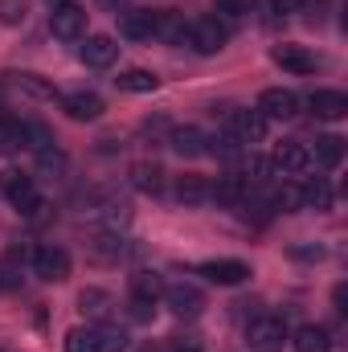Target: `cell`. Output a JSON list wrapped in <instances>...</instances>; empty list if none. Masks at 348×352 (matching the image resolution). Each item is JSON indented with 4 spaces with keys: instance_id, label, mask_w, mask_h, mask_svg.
Here are the masks:
<instances>
[{
    "instance_id": "74e56055",
    "label": "cell",
    "mask_w": 348,
    "mask_h": 352,
    "mask_svg": "<svg viewBox=\"0 0 348 352\" xmlns=\"http://www.w3.org/2000/svg\"><path fill=\"white\" fill-rule=\"evenodd\" d=\"M102 4H107V8H119V4H123V0H102Z\"/></svg>"
},
{
    "instance_id": "d6a6232c",
    "label": "cell",
    "mask_w": 348,
    "mask_h": 352,
    "mask_svg": "<svg viewBox=\"0 0 348 352\" xmlns=\"http://www.w3.org/2000/svg\"><path fill=\"white\" fill-rule=\"evenodd\" d=\"M254 4H259V0H217V8H221V12H230V16H246Z\"/></svg>"
},
{
    "instance_id": "f1b7e54d",
    "label": "cell",
    "mask_w": 348,
    "mask_h": 352,
    "mask_svg": "<svg viewBox=\"0 0 348 352\" xmlns=\"http://www.w3.org/2000/svg\"><path fill=\"white\" fill-rule=\"evenodd\" d=\"M131 291H135V299H152V303H156V295H160L164 287H160V278H156V274L140 270V274L131 278Z\"/></svg>"
},
{
    "instance_id": "f35d334b",
    "label": "cell",
    "mask_w": 348,
    "mask_h": 352,
    "mask_svg": "<svg viewBox=\"0 0 348 352\" xmlns=\"http://www.w3.org/2000/svg\"><path fill=\"white\" fill-rule=\"evenodd\" d=\"M50 4H66V0H50Z\"/></svg>"
},
{
    "instance_id": "603a6c76",
    "label": "cell",
    "mask_w": 348,
    "mask_h": 352,
    "mask_svg": "<svg viewBox=\"0 0 348 352\" xmlns=\"http://www.w3.org/2000/svg\"><path fill=\"white\" fill-rule=\"evenodd\" d=\"M316 160H320L324 168H336V164L345 160V140H340V135H320V140H316Z\"/></svg>"
},
{
    "instance_id": "4fadbf2b",
    "label": "cell",
    "mask_w": 348,
    "mask_h": 352,
    "mask_svg": "<svg viewBox=\"0 0 348 352\" xmlns=\"http://www.w3.org/2000/svg\"><path fill=\"white\" fill-rule=\"evenodd\" d=\"M250 197V176L242 173H226L213 180V201H221V205H242Z\"/></svg>"
},
{
    "instance_id": "4dcf8cb0",
    "label": "cell",
    "mask_w": 348,
    "mask_h": 352,
    "mask_svg": "<svg viewBox=\"0 0 348 352\" xmlns=\"http://www.w3.org/2000/svg\"><path fill=\"white\" fill-rule=\"evenodd\" d=\"M98 340H102V352H127V344H131L123 328H102Z\"/></svg>"
},
{
    "instance_id": "ac0fdd59",
    "label": "cell",
    "mask_w": 348,
    "mask_h": 352,
    "mask_svg": "<svg viewBox=\"0 0 348 352\" xmlns=\"http://www.w3.org/2000/svg\"><path fill=\"white\" fill-rule=\"evenodd\" d=\"M168 144H173V152H176V156H201L209 140H205V135H201L197 127H173Z\"/></svg>"
},
{
    "instance_id": "3957f363",
    "label": "cell",
    "mask_w": 348,
    "mask_h": 352,
    "mask_svg": "<svg viewBox=\"0 0 348 352\" xmlns=\"http://www.w3.org/2000/svg\"><path fill=\"white\" fill-rule=\"evenodd\" d=\"M50 33H54L58 41H78V37H87V8L74 4V0L54 4V12H50Z\"/></svg>"
},
{
    "instance_id": "1f68e13d",
    "label": "cell",
    "mask_w": 348,
    "mask_h": 352,
    "mask_svg": "<svg viewBox=\"0 0 348 352\" xmlns=\"http://www.w3.org/2000/svg\"><path fill=\"white\" fill-rule=\"evenodd\" d=\"M270 205H274V209H295V205H299V188H279V192L270 197Z\"/></svg>"
},
{
    "instance_id": "30bf717a",
    "label": "cell",
    "mask_w": 348,
    "mask_h": 352,
    "mask_svg": "<svg viewBox=\"0 0 348 352\" xmlns=\"http://www.w3.org/2000/svg\"><path fill=\"white\" fill-rule=\"evenodd\" d=\"M201 274L217 287H238V283L250 278V266L242 258H213V263H201Z\"/></svg>"
},
{
    "instance_id": "7c38bea8",
    "label": "cell",
    "mask_w": 348,
    "mask_h": 352,
    "mask_svg": "<svg viewBox=\"0 0 348 352\" xmlns=\"http://www.w3.org/2000/svg\"><path fill=\"white\" fill-rule=\"evenodd\" d=\"M62 111H66L74 123H94V119L102 115V98H98L94 90H74V94L62 98Z\"/></svg>"
},
{
    "instance_id": "83f0119b",
    "label": "cell",
    "mask_w": 348,
    "mask_h": 352,
    "mask_svg": "<svg viewBox=\"0 0 348 352\" xmlns=\"http://www.w3.org/2000/svg\"><path fill=\"white\" fill-rule=\"evenodd\" d=\"M78 303H83V311H87V316H107V311H111V295H107V291H98V287L83 291V295H78Z\"/></svg>"
},
{
    "instance_id": "484cf974",
    "label": "cell",
    "mask_w": 348,
    "mask_h": 352,
    "mask_svg": "<svg viewBox=\"0 0 348 352\" xmlns=\"http://www.w3.org/2000/svg\"><path fill=\"white\" fill-rule=\"evenodd\" d=\"M12 87L25 90V94H33V98H58L54 82H45L41 74H12Z\"/></svg>"
},
{
    "instance_id": "4316f807",
    "label": "cell",
    "mask_w": 348,
    "mask_h": 352,
    "mask_svg": "<svg viewBox=\"0 0 348 352\" xmlns=\"http://www.w3.org/2000/svg\"><path fill=\"white\" fill-rule=\"evenodd\" d=\"M17 148H25V123L0 115V152H17Z\"/></svg>"
},
{
    "instance_id": "cb8c5ba5",
    "label": "cell",
    "mask_w": 348,
    "mask_h": 352,
    "mask_svg": "<svg viewBox=\"0 0 348 352\" xmlns=\"http://www.w3.org/2000/svg\"><path fill=\"white\" fill-rule=\"evenodd\" d=\"M66 352H102L98 328H70L66 332Z\"/></svg>"
},
{
    "instance_id": "5bb4252c",
    "label": "cell",
    "mask_w": 348,
    "mask_h": 352,
    "mask_svg": "<svg viewBox=\"0 0 348 352\" xmlns=\"http://www.w3.org/2000/svg\"><path fill=\"white\" fill-rule=\"evenodd\" d=\"M283 70H291V74H312L316 66H320V58L316 54H307L303 45H274V54H270Z\"/></svg>"
},
{
    "instance_id": "5b68a950",
    "label": "cell",
    "mask_w": 348,
    "mask_h": 352,
    "mask_svg": "<svg viewBox=\"0 0 348 352\" xmlns=\"http://www.w3.org/2000/svg\"><path fill=\"white\" fill-rule=\"evenodd\" d=\"M33 274L45 283H62L70 278V254L62 246H37L33 250Z\"/></svg>"
},
{
    "instance_id": "e575fe53",
    "label": "cell",
    "mask_w": 348,
    "mask_h": 352,
    "mask_svg": "<svg viewBox=\"0 0 348 352\" xmlns=\"http://www.w3.org/2000/svg\"><path fill=\"white\" fill-rule=\"evenodd\" d=\"M270 4H274V12H299L303 0H270Z\"/></svg>"
},
{
    "instance_id": "d590c367",
    "label": "cell",
    "mask_w": 348,
    "mask_h": 352,
    "mask_svg": "<svg viewBox=\"0 0 348 352\" xmlns=\"http://www.w3.org/2000/svg\"><path fill=\"white\" fill-rule=\"evenodd\" d=\"M324 250L320 246H295V258H320Z\"/></svg>"
},
{
    "instance_id": "52a82bcc",
    "label": "cell",
    "mask_w": 348,
    "mask_h": 352,
    "mask_svg": "<svg viewBox=\"0 0 348 352\" xmlns=\"http://www.w3.org/2000/svg\"><path fill=\"white\" fill-rule=\"evenodd\" d=\"M299 94L295 90H283V87H274V90H262V98H259V111L266 115V119H295L299 115Z\"/></svg>"
},
{
    "instance_id": "f546056e",
    "label": "cell",
    "mask_w": 348,
    "mask_h": 352,
    "mask_svg": "<svg viewBox=\"0 0 348 352\" xmlns=\"http://www.w3.org/2000/svg\"><path fill=\"white\" fill-rule=\"evenodd\" d=\"M29 12V0H0V25H21Z\"/></svg>"
},
{
    "instance_id": "2e32d148",
    "label": "cell",
    "mask_w": 348,
    "mask_h": 352,
    "mask_svg": "<svg viewBox=\"0 0 348 352\" xmlns=\"http://www.w3.org/2000/svg\"><path fill=\"white\" fill-rule=\"evenodd\" d=\"M173 197L180 205H205V201H213V180H205V176H180Z\"/></svg>"
},
{
    "instance_id": "836d02e7",
    "label": "cell",
    "mask_w": 348,
    "mask_h": 352,
    "mask_svg": "<svg viewBox=\"0 0 348 352\" xmlns=\"http://www.w3.org/2000/svg\"><path fill=\"white\" fill-rule=\"evenodd\" d=\"M131 316H135V320H152V316H156V303H152V299H135V295H131Z\"/></svg>"
},
{
    "instance_id": "d6986e66",
    "label": "cell",
    "mask_w": 348,
    "mask_h": 352,
    "mask_svg": "<svg viewBox=\"0 0 348 352\" xmlns=\"http://www.w3.org/2000/svg\"><path fill=\"white\" fill-rule=\"evenodd\" d=\"M299 205H307V209H332V184H328L324 176L307 180V184L299 188Z\"/></svg>"
},
{
    "instance_id": "7402d4cb",
    "label": "cell",
    "mask_w": 348,
    "mask_h": 352,
    "mask_svg": "<svg viewBox=\"0 0 348 352\" xmlns=\"http://www.w3.org/2000/svg\"><path fill=\"white\" fill-rule=\"evenodd\" d=\"M131 184L140 188V192H164V168L160 164H135L131 168Z\"/></svg>"
},
{
    "instance_id": "8992f818",
    "label": "cell",
    "mask_w": 348,
    "mask_h": 352,
    "mask_svg": "<svg viewBox=\"0 0 348 352\" xmlns=\"http://www.w3.org/2000/svg\"><path fill=\"white\" fill-rule=\"evenodd\" d=\"M160 295H164V303L173 307V316H180V320H197L201 307H205V299H201V291H197L193 283H168Z\"/></svg>"
},
{
    "instance_id": "9a60e30c",
    "label": "cell",
    "mask_w": 348,
    "mask_h": 352,
    "mask_svg": "<svg viewBox=\"0 0 348 352\" xmlns=\"http://www.w3.org/2000/svg\"><path fill=\"white\" fill-rule=\"evenodd\" d=\"M307 164H312V152H307L303 144H279V148H274V156H270V168H279L283 176L303 173Z\"/></svg>"
},
{
    "instance_id": "277c9868",
    "label": "cell",
    "mask_w": 348,
    "mask_h": 352,
    "mask_svg": "<svg viewBox=\"0 0 348 352\" xmlns=\"http://www.w3.org/2000/svg\"><path fill=\"white\" fill-rule=\"evenodd\" d=\"M246 344H250L254 352H279L283 344H287V324H283L279 316H259V320H250Z\"/></svg>"
},
{
    "instance_id": "6da1fadb",
    "label": "cell",
    "mask_w": 348,
    "mask_h": 352,
    "mask_svg": "<svg viewBox=\"0 0 348 352\" xmlns=\"http://www.w3.org/2000/svg\"><path fill=\"white\" fill-rule=\"evenodd\" d=\"M226 41H230V29L217 21V16H197V21H188V33H184V45H193L197 54H217V50H226Z\"/></svg>"
},
{
    "instance_id": "44dd1931",
    "label": "cell",
    "mask_w": 348,
    "mask_h": 352,
    "mask_svg": "<svg viewBox=\"0 0 348 352\" xmlns=\"http://www.w3.org/2000/svg\"><path fill=\"white\" fill-rule=\"evenodd\" d=\"M295 352H332V340H328V332L324 328H316V324H303L299 332H295Z\"/></svg>"
},
{
    "instance_id": "ba28073f",
    "label": "cell",
    "mask_w": 348,
    "mask_h": 352,
    "mask_svg": "<svg viewBox=\"0 0 348 352\" xmlns=\"http://www.w3.org/2000/svg\"><path fill=\"white\" fill-rule=\"evenodd\" d=\"M78 58H83V66H90V70H107L119 58V45L107 33H90L87 41H83V50H78Z\"/></svg>"
},
{
    "instance_id": "ab89813d",
    "label": "cell",
    "mask_w": 348,
    "mask_h": 352,
    "mask_svg": "<svg viewBox=\"0 0 348 352\" xmlns=\"http://www.w3.org/2000/svg\"><path fill=\"white\" fill-rule=\"evenodd\" d=\"M0 94H4V90H0Z\"/></svg>"
},
{
    "instance_id": "8fae6325",
    "label": "cell",
    "mask_w": 348,
    "mask_h": 352,
    "mask_svg": "<svg viewBox=\"0 0 348 352\" xmlns=\"http://www.w3.org/2000/svg\"><path fill=\"white\" fill-rule=\"evenodd\" d=\"M156 29H160V12H152V8L123 12V21H119V33H123V37H131V41H152V37H156Z\"/></svg>"
},
{
    "instance_id": "8d00e7d4",
    "label": "cell",
    "mask_w": 348,
    "mask_h": 352,
    "mask_svg": "<svg viewBox=\"0 0 348 352\" xmlns=\"http://www.w3.org/2000/svg\"><path fill=\"white\" fill-rule=\"evenodd\" d=\"M176 352H201L197 344H176Z\"/></svg>"
},
{
    "instance_id": "9c48e42d",
    "label": "cell",
    "mask_w": 348,
    "mask_h": 352,
    "mask_svg": "<svg viewBox=\"0 0 348 352\" xmlns=\"http://www.w3.org/2000/svg\"><path fill=\"white\" fill-rule=\"evenodd\" d=\"M266 115L262 111H234L230 115V135L238 140V144H262L266 140Z\"/></svg>"
},
{
    "instance_id": "ffe728a7",
    "label": "cell",
    "mask_w": 348,
    "mask_h": 352,
    "mask_svg": "<svg viewBox=\"0 0 348 352\" xmlns=\"http://www.w3.org/2000/svg\"><path fill=\"white\" fill-rule=\"evenodd\" d=\"M115 87L127 90V94H152V90L160 87V78H156L152 70H123V74L115 78Z\"/></svg>"
},
{
    "instance_id": "d4e9b609",
    "label": "cell",
    "mask_w": 348,
    "mask_h": 352,
    "mask_svg": "<svg viewBox=\"0 0 348 352\" xmlns=\"http://www.w3.org/2000/svg\"><path fill=\"white\" fill-rule=\"evenodd\" d=\"M184 33H188V21H184L180 12H160L156 37H164V41H173V45H184Z\"/></svg>"
},
{
    "instance_id": "7a4b0ae2",
    "label": "cell",
    "mask_w": 348,
    "mask_h": 352,
    "mask_svg": "<svg viewBox=\"0 0 348 352\" xmlns=\"http://www.w3.org/2000/svg\"><path fill=\"white\" fill-rule=\"evenodd\" d=\"M0 188H4V197H8V201H12L25 217H37V209H41V192H37L33 176L8 168V173H0Z\"/></svg>"
},
{
    "instance_id": "e0dca14e",
    "label": "cell",
    "mask_w": 348,
    "mask_h": 352,
    "mask_svg": "<svg viewBox=\"0 0 348 352\" xmlns=\"http://www.w3.org/2000/svg\"><path fill=\"white\" fill-rule=\"evenodd\" d=\"M307 107L316 111V119H340L348 111V94L345 90H316L307 98Z\"/></svg>"
}]
</instances>
